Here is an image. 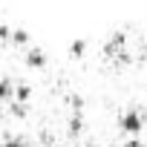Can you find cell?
I'll use <instances>...</instances> for the list:
<instances>
[{
  "label": "cell",
  "mask_w": 147,
  "mask_h": 147,
  "mask_svg": "<svg viewBox=\"0 0 147 147\" xmlns=\"http://www.w3.org/2000/svg\"><path fill=\"white\" fill-rule=\"evenodd\" d=\"M0 40H12V26L0 20Z\"/></svg>",
  "instance_id": "obj_9"
},
{
  "label": "cell",
  "mask_w": 147,
  "mask_h": 147,
  "mask_svg": "<svg viewBox=\"0 0 147 147\" xmlns=\"http://www.w3.org/2000/svg\"><path fill=\"white\" fill-rule=\"evenodd\" d=\"M9 95H12V87H9V81H3V78H0V104H3Z\"/></svg>",
  "instance_id": "obj_8"
},
{
  "label": "cell",
  "mask_w": 147,
  "mask_h": 147,
  "mask_svg": "<svg viewBox=\"0 0 147 147\" xmlns=\"http://www.w3.org/2000/svg\"><path fill=\"white\" fill-rule=\"evenodd\" d=\"M84 52H87V40H84V38H75V40L69 43V55H72V58H78V55H84Z\"/></svg>",
  "instance_id": "obj_4"
},
{
  "label": "cell",
  "mask_w": 147,
  "mask_h": 147,
  "mask_svg": "<svg viewBox=\"0 0 147 147\" xmlns=\"http://www.w3.org/2000/svg\"><path fill=\"white\" fill-rule=\"evenodd\" d=\"M12 40L15 43H29V32L26 29H12Z\"/></svg>",
  "instance_id": "obj_7"
},
{
  "label": "cell",
  "mask_w": 147,
  "mask_h": 147,
  "mask_svg": "<svg viewBox=\"0 0 147 147\" xmlns=\"http://www.w3.org/2000/svg\"><path fill=\"white\" fill-rule=\"evenodd\" d=\"M0 147H35V144H29V141H23V138H18V136H15V138H6Z\"/></svg>",
  "instance_id": "obj_6"
},
{
  "label": "cell",
  "mask_w": 147,
  "mask_h": 147,
  "mask_svg": "<svg viewBox=\"0 0 147 147\" xmlns=\"http://www.w3.org/2000/svg\"><path fill=\"white\" fill-rule=\"evenodd\" d=\"M81 127H84V115L81 113H72V118H69V136H78Z\"/></svg>",
  "instance_id": "obj_3"
},
{
  "label": "cell",
  "mask_w": 147,
  "mask_h": 147,
  "mask_svg": "<svg viewBox=\"0 0 147 147\" xmlns=\"http://www.w3.org/2000/svg\"><path fill=\"white\" fill-rule=\"evenodd\" d=\"M84 147H101V144H84Z\"/></svg>",
  "instance_id": "obj_11"
},
{
  "label": "cell",
  "mask_w": 147,
  "mask_h": 147,
  "mask_svg": "<svg viewBox=\"0 0 147 147\" xmlns=\"http://www.w3.org/2000/svg\"><path fill=\"white\" fill-rule=\"evenodd\" d=\"M118 127H121V133H127V136H138V133L144 130V115H141L138 110H124V113L118 115Z\"/></svg>",
  "instance_id": "obj_1"
},
{
  "label": "cell",
  "mask_w": 147,
  "mask_h": 147,
  "mask_svg": "<svg viewBox=\"0 0 147 147\" xmlns=\"http://www.w3.org/2000/svg\"><path fill=\"white\" fill-rule=\"evenodd\" d=\"M124 147H141V141H138V138H127V144H124Z\"/></svg>",
  "instance_id": "obj_10"
},
{
  "label": "cell",
  "mask_w": 147,
  "mask_h": 147,
  "mask_svg": "<svg viewBox=\"0 0 147 147\" xmlns=\"http://www.w3.org/2000/svg\"><path fill=\"white\" fill-rule=\"evenodd\" d=\"M23 61H26V66H32V69H43V66H46V52H43L40 46H29L26 55H23Z\"/></svg>",
  "instance_id": "obj_2"
},
{
  "label": "cell",
  "mask_w": 147,
  "mask_h": 147,
  "mask_svg": "<svg viewBox=\"0 0 147 147\" xmlns=\"http://www.w3.org/2000/svg\"><path fill=\"white\" fill-rule=\"evenodd\" d=\"M29 95H32V90H29L26 84H20V87L15 90V104H23V101H29Z\"/></svg>",
  "instance_id": "obj_5"
}]
</instances>
